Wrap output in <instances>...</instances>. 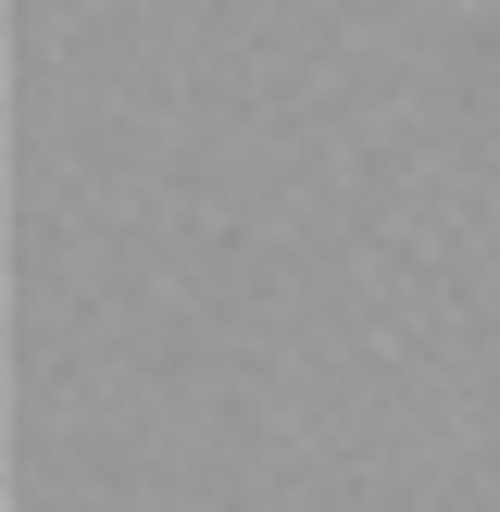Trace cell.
Listing matches in <instances>:
<instances>
[]
</instances>
